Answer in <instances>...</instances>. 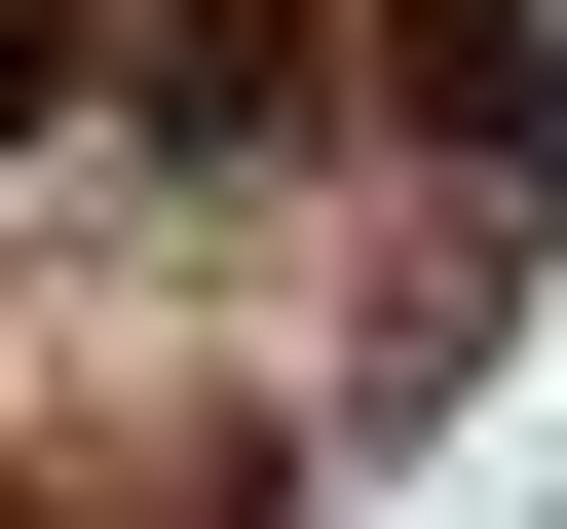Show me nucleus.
Here are the masks:
<instances>
[{
  "mask_svg": "<svg viewBox=\"0 0 567 529\" xmlns=\"http://www.w3.org/2000/svg\"><path fill=\"white\" fill-rule=\"evenodd\" d=\"M0 114H76V0H0Z\"/></svg>",
  "mask_w": 567,
  "mask_h": 529,
  "instance_id": "obj_1",
  "label": "nucleus"
}]
</instances>
